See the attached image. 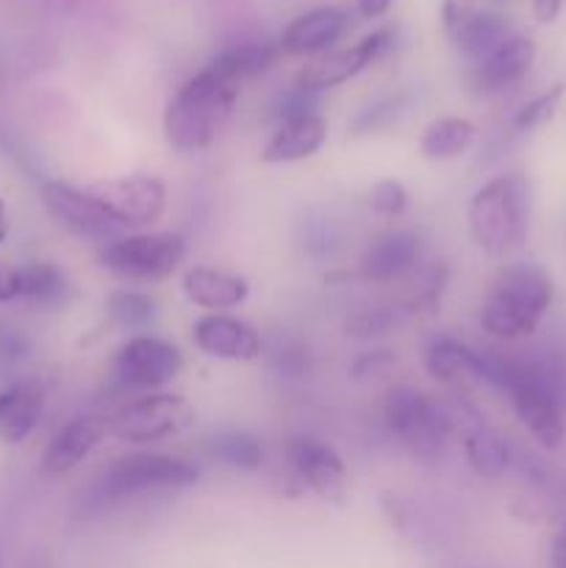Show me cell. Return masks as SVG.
<instances>
[{
	"label": "cell",
	"instance_id": "obj_1",
	"mask_svg": "<svg viewBox=\"0 0 566 568\" xmlns=\"http://www.w3.org/2000/svg\"><path fill=\"white\" fill-rule=\"evenodd\" d=\"M242 94V81L233 78L225 67L211 61L200 72H194L186 83L166 103L164 136L166 144L178 153H198L205 150L225 122Z\"/></svg>",
	"mask_w": 566,
	"mask_h": 568
},
{
	"label": "cell",
	"instance_id": "obj_2",
	"mask_svg": "<svg viewBox=\"0 0 566 568\" xmlns=\"http://www.w3.org/2000/svg\"><path fill=\"white\" fill-rule=\"evenodd\" d=\"M492 355V383L488 386L505 392L511 408L519 416L522 427L542 444L544 449H558L564 444V399L560 381L553 364L536 358H508Z\"/></svg>",
	"mask_w": 566,
	"mask_h": 568
},
{
	"label": "cell",
	"instance_id": "obj_3",
	"mask_svg": "<svg viewBox=\"0 0 566 568\" xmlns=\"http://www.w3.org/2000/svg\"><path fill=\"white\" fill-rule=\"evenodd\" d=\"M555 297L553 277L530 261L508 264L497 272L481 308V325L499 342H519L542 325Z\"/></svg>",
	"mask_w": 566,
	"mask_h": 568
},
{
	"label": "cell",
	"instance_id": "obj_4",
	"mask_svg": "<svg viewBox=\"0 0 566 568\" xmlns=\"http://www.w3.org/2000/svg\"><path fill=\"white\" fill-rule=\"evenodd\" d=\"M466 222L477 247L505 255L530 231V183L522 175H499L483 183L466 205Z\"/></svg>",
	"mask_w": 566,
	"mask_h": 568
},
{
	"label": "cell",
	"instance_id": "obj_5",
	"mask_svg": "<svg viewBox=\"0 0 566 568\" xmlns=\"http://www.w3.org/2000/svg\"><path fill=\"white\" fill-rule=\"evenodd\" d=\"M200 477L198 466L164 453H131L117 458L103 471L98 486L100 505L122 503L153 491H175L194 486Z\"/></svg>",
	"mask_w": 566,
	"mask_h": 568
},
{
	"label": "cell",
	"instance_id": "obj_6",
	"mask_svg": "<svg viewBox=\"0 0 566 568\" xmlns=\"http://www.w3.org/2000/svg\"><path fill=\"white\" fill-rule=\"evenodd\" d=\"M186 258L178 233H122L103 244L98 261L105 272L131 283H159L175 275Z\"/></svg>",
	"mask_w": 566,
	"mask_h": 568
},
{
	"label": "cell",
	"instance_id": "obj_7",
	"mask_svg": "<svg viewBox=\"0 0 566 568\" xmlns=\"http://www.w3.org/2000/svg\"><path fill=\"white\" fill-rule=\"evenodd\" d=\"M383 419H386L388 433L411 455L422 460L442 458L449 430L442 408H438V399L408 386L392 388L386 405H383Z\"/></svg>",
	"mask_w": 566,
	"mask_h": 568
},
{
	"label": "cell",
	"instance_id": "obj_8",
	"mask_svg": "<svg viewBox=\"0 0 566 568\" xmlns=\"http://www.w3.org/2000/svg\"><path fill=\"white\" fill-rule=\"evenodd\" d=\"M194 419V408L181 394L155 392L128 403L111 419V436L125 444H155L186 430Z\"/></svg>",
	"mask_w": 566,
	"mask_h": 568
},
{
	"label": "cell",
	"instance_id": "obj_9",
	"mask_svg": "<svg viewBox=\"0 0 566 568\" xmlns=\"http://www.w3.org/2000/svg\"><path fill=\"white\" fill-rule=\"evenodd\" d=\"M89 194L109 211L120 227H144L161 220L166 211V186L161 178L133 172V175L105 178L89 183Z\"/></svg>",
	"mask_w": 566,
	"mask_h": 568
},
{
	"label": "cell",
	"instance_id": "obj_10",
	"mask_svg": "<svg viewBox=\"0 0 566 568\" xmlns=\"http://www.w3.org/2000/svg\"><path fill=\"white\" fill-rule=\"evenodd\" d=\"M114 372L122 386L153 392L181 375L183 353L166 338L139 333L117 349Z\"/></svg>",
	"mask_w": 566,
	"mask_h": 568
},
{
	"label": "cell",
	"instance_id": "obj_11",
	"mask_svg": "<svg viewBox=\"0 0 566 568\" xmlns=\"http://www.w3.org/2000/svg\"><path fill=\"white\" fill-rule=\"evenodd\" d=\"M39 194H42V203L50 211V216L78 236L111 242L125 231L111 220L109 211L89 194L87 186L81 189L67 181H44Z\"/></svg>",
	"mask_w": 566,
	"mask_h": 568
},
{
	"label": "cell",
	"instance_id": "obj_12",
	"mask_svg": "<svg viewBox=\"0 0 566 568\" xmlns=\"http://www.w3.org/2000/svg\"><path fill=\"white\" fill-rule=\"evenodd\" d=\"M388 48H392V31H388V28L366 33L364 39H358V42L350 44V48L322 53L320 59L305 64L303 72L297 75V87L314 94L327 92V89L333 87H342V83L361 75L366 67L375 64Z\"/></svg>",
	"mask_w": 566,
	"mask_h": 568
},
{
	"label": "cell",
	"instance_id": "obj_13",
	"mask_svg": "<svg viewBox=\"0 0 566 568\" xmlns=\"http://www.w3.org/2000/svg\"><path fill=\"white\" fill-rule=\"evenodd\" d=\"M289 460L300 480L327 505H344L350 497V471L342 455L320 438H294L289 444Z\"/></svg>",
	"mask_w": 566,
	"mask_h": 568
},
{
	"label": "cell",
	"instance_id": "obj_14",
	"mask_svg": "<svg viewBox=\"0 0 566 568\" xmlns=\"http://www.w3.org/2000/svg\"><path fill=\"white\" fill-rule=\"evenodd\" d=\"M192 342L216 361H255L264 353V338L250 322L228 314H205L192 325Z\"/></svg>",
	"mask_w": 566,
	"mask_h": 568
},
{
	"label": "cell",
	"instance_id": "obj_15",
	"mask_svg": "<svg viewBox=\"0 0 566 568\" xmlns=\"http://www.w3.org/2000/svg\"><path fill=\"white\" fill-rule=\"evenodd\" d=\"M422 258V239L414 231H388L366 244L358 272L366 283H394L416 270Z\"/></svg>",
	"mask_w": 566,
	"mask_h": 568
},
{
	"label": "cell",
	"instance_id": "obj_16",
	"mask_svg": "<svg viewBox=\"0 0 566 568\" xmlns=\"http://www.w3.org/2000/svg\"><path fill=\"white\" fill-rule=\"evenodd\" d=\"M536 61V42L525 33H511L497 50L472 64V87L481 94H497L519 83Z\"/></svg>",
	"mask_w": 566,
	"mask_h": 568
},
{
	"label": "cell",
	"instance_id": "obj_17",
	"mask_svg": "<svg viewBox=\"0 0 566 568\" xmlns=\"http://www.w3.org/2000/svg\"><path fill=\"white\" fill-rule=\"evenodd\" d=\"M350 14L338 6H320L294 17L281 33L277 48L289 55H316L331 50L347 33Z\"/></svg>",
	"mask_w": 566,
	"mask_h": 568
},
{
	"label": "cell",
	"instance_id": "obj_18",
	"mask_svg": "<svg viewBox=\"0 0 566 568\" xmlns=\"http://www.w3.org/2000/svg\"><path fill=\"white\" fill-rule=\"evenodd\" d=\"M427 375L447 386H488V355L449 336H436L425 349Z\"/></svg>",
	"mask_w": 566,
	"mask_h": 568
},
{
	"label": "cell",
	"instance_id": "obj_19",
	"mask_svg": "<svg viewBox=\"0 0 566 568\" xmlns=\"http://www.w3.org/2000/svg\"><path fill=\"white\" fill-rule=\"evenodd\" d=\"M48 394L37 381H17L0 388V442L17 447L28 442L44 416Z\"/></svg>",
	"mask_w": 566,
	"mask_h": 568
},
{
	"label": "cell",
	"instance_id": "obj_20",
	"mask_svg": "<svg viewBox=\"0 0 566 568\" xmlns=\"http://www.w3.org/2000/svg\"><path fill=\"white\" fill-rule=\"evenodd\" d=\"M327 142V122L316 114L294 116V120L277 122L275 131L266 139L261 150L264 164H292V161H305L322 150Z\"/></svg>",
	"mask_w": 566,
	"mask_h": 568
},
{
	"label": "cell",
	"instance_id": "obj_21",
	"mask_svg": "<svg viewBox=\"0 0 566 568\" xmlns=\"http://www.w3.org/2000/svg\"><path fill=\"white\" fill-rule=\"evenodd\" d=\"M103 433L105 422L98 419V416H75V419L67 422V425L55 433L53 442L48 444V449H44V475L59 477L75 469L78 464H83V460L92 455V449L100 444Z\"/></svg>",
	"mask_w": 566,
	"mask_h": 568
},
{
	"label": "cell",
	"instance_id": "obj_22",
	"mask_svg": "<svg viewBox=\"0 0 566 568\" xmlns=\"http://www.w3.org/2000/svg\"><path fill=\"white\" fill-rule=\"evenodd\" d=\"M183 294L198 308L220 314V311L236 308L247 300L250 283L236 272L216 270V266H192L183 275Z\"/></svg>",
	"mask_w": 566,
	"mask_h": 568
},
{
	"label": "cell",
	"instance_id": "obj_23",
	"mask_svg": "<svg viewBox=\"0 0 566 568\" xmlns=\"http://www.w3.org/2000/svg\"><path fill=\"white\" fill-rule=\"evenodd\" d=\"M461 444H464L466 464H469L477 475L486 477V480L503 477L505 471H508L511 460H514L511 444L505 442L492 425H486V419L466 427V430L461 433Z\"/></svg>",
	"mask_w": 566,
	"mask_h": 568
},
{
	"label": "cell",
	"instance_id": "obj_24",
	"mask_svg": "<svg viewBox=\"0 0 566 568\" xmlns=\"http://www.w3.org/2000/svg\"><path fill=\"white\" fill-rule=\"evenodd\" d=\"M514 33L511 22L505 20L497 11H472L464 22L458 26V31L453 33L455 44H458L461 53L477 64V61L486 59L492 50H497L505 39Z\"/></svg>",
	"mask_w": 566,
	"mask_h": 568
},
{
	"label": "cell",
	"instance_id": "obj_25",
	"mask_svg": "<svg viewBox=\"0 0 566 568\" xmlns=\"http://www.w3.org/2000/svg\"><path fill=\"white\" fill-rule=\"evenodd\" d=\"M477 128L466 116H438L422 131L420 150L431 161H449L475 144Z\"/></svg>",
	"mask_w": 566,
	"mask_h": 568
},
{
	"label": "cell",
	"instance_id": "obj_26",
	"mask_svg": "<svg viewBox=\"0 0 566 568\" xmlns=\"http://www.w3.org/2000/svg\"><path fill=\"white\" fill-rule=\"evenodd\" d=\"M20 270V300L39 305V308H55L67 303L70 283L64 272L50 261H33V264L17 266Z\"/></svg>",
	"mask_w": 566,
	"mask_h": 568
},
{
	"label": "cell",
	"instance_id": "obj_27",
	"mask_svg": "<svg viewBox=\"0 0 566 568\" xmlns=\"http://www.w3.org/2000/svg\"><path fill=\"white\" fill-rule=\"evenodd\" d=\"M209 455L236 471H259L264 466V447L247 430H222L205 444Z\"/></svg>",
	"mask_w": 566,
	"mask_h": 568
},
{
	"label": "cell",
	"instance_id": "obj_28",
	"mask_svg": "<svg viewBox=\"0 0 566 568\" xmlns=\"http://www.w3.org/2000/svg\"><path fill=\"white\" fill-rule=\"evenodd\" d=\"M105 314L122 331H144L159 316V305L139 288H114L105 297Z\"/></svg>",
	"mask_w": 566,
	"mask_h": 568
},
{
	"label": "cell",
	"instance_id": "obj_29",
	"mask_svg": "<svg viewBox=\"0 0 566 568\" xmlns=\"http://www.w3.org/2000/svg\"><path fill=\"white\" fill-rule=\"evenodd\" d=\"M277 50L275 44H264V42H247V44H236V48H228L216 55V64L225 67L233 78L239 81H247V78L261 75V72L270 70L272 64L277 61Z\"/></svg>",
	"mask_w": 566,
	"mask_h": 568
},
{
	"label": "cell",
	"instance_id": "obj_30",
	"mask_svg": "<svg viewBox=\"0 0 566 568\" xmlns=\"http://www.w3.org/2000/svg\"><path fill=\"white\" fill-rule=\"evenodd\" d=\"M564 94H566L564 83H553L547 92H542V94H536L533 100H527V103L516 111L514 120H511V131L533 133V131H538V128L547 125V122L555 116V111H558Z\"/></svg>",
	"mask_w": 566,
	"mask_h": 568
},
{
	"label": "cell",
	"instance_id": "obj_31",
	"mask_svg": "<svg viewBox=\"0 0 566 568\" xmlns=\"http://www.w3.org/2000/svg\"><path fill=\"white\" fill-rule=\"evenodd\" d=\"M405 111V94H388V98L377 100V103L366 105V109H361L358 114L350 120L347 131L353 133V136H366V133H377V131H386L388 125H394V122L403 116Z\"/></svg>",
	"mask_w": 566,
	"mask_h": 568
},
{
	"label": "cell",
	"instance_id": "obj_32",
	"mask_svg": "<svg viewBox=\"0 0 566 568\" xmlns=\"http://www.w3.org/2000/svg\"><path fill=\"white\" fill-rule=\"evenodd\" d=\"M397 325V316H394L392 308H383V305H375V308H361L358 314H353L347 320V333L355 338H377L386 336L392 327Z\"/></svg>",
	"mask_w": 566,
	"mask_h": 568
},
{
	"label": "cell",
	"instance_id": "obj_33",
	"mask_svg": "<svg viewBox=\"0 0 566 568\" xmlns=\"http://www.w3.org/2000/svg\"><path fill=\"white\" fill-rule=\"evenodd\" d=\"M370 205L381 216H403L408 209V189L397 178H383L370 189Z\"/></svg>",
	"mask_w": 566,
	"mask_h": 568
},
{
	"label": "cell",
	"instance_id": "obj_34",
	"mask_svg": "<svg viewBox=\"0 0 566 568\" xmlns=\"http://www.w3.org/2000/svg\"><path fill=\"white\" fill-rule=\"evenodd\" d=\"M270 364L277 375L283 377H300L309 369V355H305L303 344L292 342V338H277L275 347L270 349Z\"/></svg>",
	"mask_w": 566,
	"mask_h": 568
},
{
	"label": "cell",
	"instance_id": "obj_35",
	"mask_svg": "<svg viewBox=\"0 0 566 568\" xmlns=\"http://www.w3.org/2000/svg\"><path fill=\"white\" fill-rule=\"evenodd\" d=\"M336 244H338V231L333 227L331 220H320L316 225H311L309 233H305V247H309V253L316 255V258L331 255Z\"/></svg>",
	"mask_w": 566,
	"mask_h": 568
},
{
	"label": "cell",
	"instance_id": "obj_36",
	"mask_svg": "<svg viewBox=\"0 0 566 568\" xmlns=\"http://www.w3.org/2000/svg\"><path fill=\"white\" fill-rule=\"evenodd\" d=\"M392 364H394V355L388 353V349H375V353L358 355L355 364L350 366V375H353L355 381H364V377L370 375H383Z\"/></svg>",
	"mask_w": 566,
	"mask_h": 568
},
{
	"label": "cell",
	"instance_id": "obj_37",
	"mask_svg": "<svg viewBox=\"0 0 566 568\" xmlns=\"http://www.w3.org/2000/svg\"><path fill=\"white\" fill-rule=\"evenodd\" d=\"M472 3L475 0H442V22L447 28V33L453 37L458 31L461 22L472 14Z\"/></svg>",
	"mask_w": 566,
	"mask_h": 568
},
{
	"label": "cell",
	"instance_id": "obj_38",
	"mask_svg": "<svg viewBox=\"0 0 566 568\" xmlns=\"http://www.w3.org/2000/svg\"><path fill=\"white\" fill-rule=\"evenodd\" d=\"M20 300V270L0 264V303Z\"/></svg>",
	"mask_w": 566,
	"mask_h": 568
},
{
	"label": "cell",
	"instance_id": "obj_39",
	"mask_svg": "<svg viewBox=\"0 0 566 568\" xmlns=\"http://www.w3.org/2000/svg\"><path fill=\"white\" fill-rule=\"evenodd\" d=\"M392 3L394 0H355V9H358L364 20H377V17H383L392 9Z\"/></svg>",
	"mask_w": 566,
	"mask_h": 568
},
{
	"label": "cell",
	"instance_id": "obj_40",
	"mask_svg": "<svg viewBox=\"0 0 566 568\" xmlns=\"http://www.w3.org/2000/svg\"><path fill=\"white\" fill-rule=\"evenodd\" d=\"M560 3L564 0H533V14L538 22H553L560 14Z\"/></svg>",
	"mask_w": 566,
	"mask_h": 568
},
{
	"label": "cell",
	"instance_id": "obj_41",
	"mask_svg": "<svg viewBox=\"0 0 566 568\" xmlns=\"http://www.w3.org/2000/svg\"><path fill=\"white\" fill-rule=\"evenodd\" d=\"M549 566L566 568V530L553 538V547H549Z\"/></svg>",
	"mask_w": 566,
	"mask_h": 568
},
{
	"label": "cell",
	"instance_id": "obj_42",
	"mask_svg": "<svg viewBox=\"0 0 566 568\" xmlns=\"http://www.w3.org/2000/svg\"><path fill=\"white\" fill-rule=\"evenodd\" d=\"M6 236H9V214H6V203L0 200V244L6 242Z\"/></svg>",
	"mask_w": 566,
	"mask_h": 568
},
{
	"label": "cell",
	"instance_id": "obj_43",
	"mask_svg": "<svg viewBox=\"0 0 566 568\" xmlns=\"http://www.w3.org/2000/svg\"><path fill=\"white\" fill-rule=\"evenodd\" d=\"M0 568H3V566H0Z\"/></svg>",
	"mask_w": 566,
	"mask_h": 568
}]
</instances>
